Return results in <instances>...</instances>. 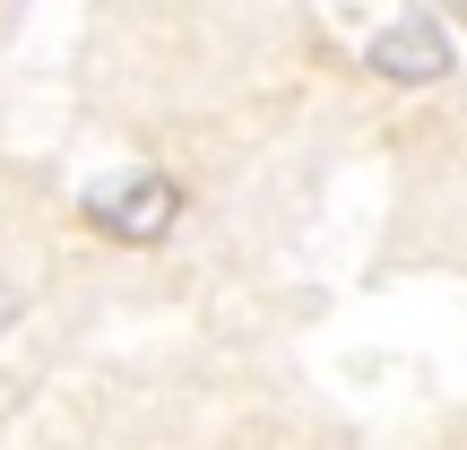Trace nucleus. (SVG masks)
I'll use <instances>...</instances> for the list:
<instances>
[{
  "label": "nucleus",
  "mask_w": 467,
  "mask_h": 450,
  "mask_svg": "<svg viewBox=\"0 0 467 450\" xmlns=\"http://www.w3.org/2000/svg\"><path fill=\"white\" fill-rule=\"evenodd\" d=\"M182 217V191L165 173H130L113 191H87V225L113 234V243H165V225Z\"/></svg>",
  "instance_id": "f257e3e1"
},
{
  "label": "nucleus",
  "mask_w": 467,
  "mask_h": 450,
  "mask_svg": "<svg viewBox=\"0 0 467 450\" xmlns=\"http://www.w3.org/2000/svg\"><path fill=\"white\" fill-rule=\"evenodd\" d=\"M364 61L389 87H433V78H451V35H441V17H399L389 35H372Z\"/></svg>",
  "instance_id": "f03ea898"
},
{
  "label": "nucleus",
  "mask_w": 467,
  "mask_h": 450,
  "mask_svg": "<svg viewBox=\"0 0 467 450\" xmlns=\"http://www.w3.org/2000/svg\"><path fill=\"white\" fill-rule=\"evenodd\" d=\"M9 320H17V286H0V330H9Z\"/></svg>",
  "instance_id": "7ed1b4c3"
}]
</instances>
